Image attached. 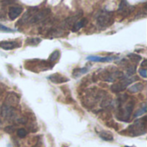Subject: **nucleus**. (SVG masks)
<instances>
[{"mask_svg": "<svg viewBox=\"0 0 147 147\" xmlns=\"http://www.w3.org/2000/svg\"><path fill=\"white\" fill-rule=\"evenodd\" d=\"M131 6L128 4V3L126 1V0H122L121 3H120V5H119V8H118V11L120 13H124V14H128L130 11H131Z\"/></svg>", "mask_w": 147, "mask_h": 147, "instance_id": "13", "label": "nucleus"}, {"mask_svg": "<svg viewBox=\"0 0 147 147\" xmlns=\"http://www.w3.org/2000/svg\"><path fill=\"white\" fill-rule=\"evenodd\" d=\"M82 14H79V15H76V16H71V17H69V18H67V19H65L64 22H63V23H62V28H71V26H73L74 25V23L77 22V21H78V18L80 17V16H81Z\"/></svg>", "mask_w": 147, "mask_h": 147, "instance_id": "12", "label": "nucleus"}, {"mask_svg": "<svg viewBox=\"0 0 147 147\" xmlns=\"http://www.w3.org/2000/svg\"><path fill=\"white\" fill-rule=\"evenodd\" d=\"M18 101H19V97L17 96V95H16L15 93H10L6 97V100H5L4 104L8 105L9 107H13L14 108V105L13 104H17Z\"/></svg>", "mask_w": 147, "mask_h": 147, "instance_id": "11", "label": "nucleus"}, {"mask_svg": "<svg viewBox=\"0 0 147 147\" xmlns=\"http://www.w3.org/2000/svg\"><path fill=\"white\" fill-rule=\"evenodd\" d=\"M134 102L133 101L131 102H128L127 103V105L123 108V109H120V115H119V119L123 121H127L129 120L131 115H132V112H133V109H134Z\"/></svg>", "mask_w": 147, "mask_h": 147, "instance_id": "4", "label": "nucleus"}, {"mask_svg": "<svg viewBox=\"0 0 147 147\" xmlns=\"http://www.w3.org/2000/svg\"><path fill=\"white\" fill-rule=\"evenodd\" d=\"M146 109H147L146 106L145 105L143 109H139V110H138V111L135 113L134 116H135V117H138V116H140V115H144L145 113H146Z\"/></svg>", "mask_w": 147, "mask_h": 147, "instance_id": "23", "label": "nucleus"}, {"mask_svg": "<svg viewBox=\"0 0 147 147\" xmlns=\"http://www.w3.org/2000/svg\"><path fill=\"white\" fill-rule=\"evenodd\" d=\"M99 136L103 140H106V141H111V140H114V136L109 132H102V133L99 134Z\"/></svg>", "mask_w": 147, "mask_h": 147, "instance_id": "16", "label": "nucleus"}, {"mask_svg": "<svg viewBox=\"0 0 147 147\" xmlns=\"http://www.w3.org/2000/svg\"><path fill=\"white\" fill-rule=\"evenodd\" d=\"M50 13H51L50 9H43L41 10H39L29 19L28 23L34 24V23H38L41 21H44L47 19V17L49 16Z\"/></svg>", "mask_w": 147, "mask_h": 147, "instance_id": "3", "label": "nucleus"}, {"mask_svg": "<svg viewBox=\"0 0 147 147\" xmlns=\"http://www.w3.org/2000/svg\"><path fill=\"white\" fill-rule=\"evenodd\" d=\"M59 57V52L58 50H56L51 53V55L49 57V60L50 61H55L56 59H58Z\"/></svg>", "mask_w": 147, "mask_h": 147, "instance_id": "19", "label": "nucleus"}, {"mask_svg": "<svg viewBox=\"0 0 147 147\" xmlns=\"http://www.w3.org/2000/svg\"><path fill=\"white\" fill-rule=\"evenodd\" d=\"M115 57H99V56H89L86 58L87 60H91L93 62H109L116 59Z\"/></svg>", "mask_w": 147, "mask_h": 147, "instance_id": "10", "label": "nucleus"}, {"mask_svg": "<svg viewBox=\"0 0 147 147\" xmlns=\"http://www.w3.org/2000/svg\"><path fill=\"white\" fill-rule=\"evenodd\" d=\"M0 31L1 32H4V33H14L16 30L11 29V28H8V27H6V26H4V25L0 23Z\"/></svg>", "mask_w": 147, "mask_h": 147, "instance_id": "20", "label": "nucleus"}, {"mask_svg": "<svg viewBox=\"0 0 147 147\" xmlns=\"http://www.w3.org/2000/svg\"><path fill=\"white\" fill-rule=\"evenodd\" d=\"M27 134L28 133H27V131L24 128H20V129L17 130V135H18L19 138H24V137H26Z\"/></svg>", "mask_w": 147, "mask_h": 147, "instance_id": "22", "label": "nucleus"}, {"mask_svg": "<svg viewBox=\"0 0 147 147\" xmlns=\"http://www.w3.org/2000/svg\"><path fill=\"white\" fill-rule=\"evenodd\" d=\"M127 57L132 60V61H134V62H135V63H138L139 61H140L141 60V56L140 55H138V54H134V53H130V54H128L127 55Z\"/></svg>", "mask_w": 147, "mask_h": 147, "instance_id": "18", "label": "nucleus"}, {"mask_svg": "<svg viewBox=\"0 0 147 147\" xmlns=\"http://www.w3.org/2000/svg\"><path fill=\"white\" fill-rule=\"evenodd\" d=\"M2 116H3L7 120H13L16 117L15 109L13 107H9L6 104H3L2 108Z\"/></svg>", "mask_w": 147, "mask_h": 147, "instance_id": "5", "label": "nucleus"}, {"mask_svg": "<svg viewBox=\"0 0 147 147\" xmlns=\"http://www.w3.org/2000/svg\"><path fill=\"white\" fill-rule=\"evenodd\" d=\"M89 71V69L88 68H81V69H78V74L76 75V77H80L81 74H85Z\"/></svg>", "mask_w": 147, "mask_h": 147, "instance_id": "24", "label": "nucleus"}, {"mask_svg": "<svg viewBox=\"0 0 147 147\" xmlns=\"http://www.w3.org/2000/svg\"><path fill=\"white\" fill-rule=\"evenodd\" d=\"M48 79L53 83V84H63L65 82H68L69 79L66 78L65 77L60 75V74H58V73H55V74H53V75H50L48 77Z\"/></svg>", "mask_w": 147, "mask_h": 147, "instance_id": "8", "label": "nucleus"}, {"mask_svg": "<svg viewBox=\"0 0 147 147\" xmlns=\"http://www.w3.org/2000/svg\"><path fill=\"white\" fill-rule=\"evenodd\" d=\"M15 2V0H3L2 1V4L3 5H9V4H11Z\"/></svg>", "mask_w": 147, "mask_h": 147, "instance_id": "29", "label": "nucleus"}, {"mask_svg": "<svg viewBox=\"0 0 147 147\" xmlns=\"http://www.w3.org/2000/svg\"><path fill=\"white\" fill-rule=\"evenodd\" d=\"M144 89V84L142 83H137L132 85L130 88H128V91L131 93H137L141 91Z\"/></svg>", "mask_w": 147, "mask_h": 147, "instance_id": "14", "label": "nucleus"}, {"mask_svg": "<svg viewBox=\"0 0 147 147\" xmlns=\"http://www.w3.org/2000/svg\"><path fill=\"white\" fill-rule=\"evenodd\" d=\"M146 63H147L146 59H145V60H144V61H143V62L141 63V65H141V66H142L143 68H145V67L146 66Z\"/></svg>", "mask_w": 147, "mask_h": 147, "instance_id": "30", "label": "nucleus"}, {"mask_svg": "<svg viewBox=\"0 0 147 147\" xmlns=\"http://www.w3.org/2000/svg\"><path fill=\"white\" fill-rule=\"evenodd\" d=\"M21 45L18 44L16 41H7V40L0 41V47L4 50H12L16 47H19Z\"/></svg>", "mask_w": 147, "mask_h": 147, "instance_id": "9", "label": "nucleus"}, {"mask_svg": "<svg viewBox=\"0 0 147 147\" xmlns=\"http://www.w3.org/2000/svg\"><path fill=\"white\" fill-rule=\"evenodd\" d=\"M38 11V9L36 8V7H33V8H30V9H28L26 12H25V14L23 15V16L21 18V20L19 21V24H23V23H25V22H28V21H29V19L36 13Z\"/></svg>", "mask_w": 147, "mask_h": 147, "instance_id": "6", "label": "nucleus"}, {"mask_svg": "<svg viewBox=\"0 0 147 147\" xmlns=\"http://www.w3.org/2000/svg\"><path fill=\"white\" fill-rule=\"evenodd\" d=\"M27 121H28V119L26 117H22V118H20V119L17 120V122L19 124H26Z\"/></svg>", "mask_w": 147, "mask_h": 147, "instance_id": "28", "label": "nucleus"}, {"mask_svg": "<svg viewBox=\"0 0 147 147\" xmlns=\"http://www.w3.org/2000/svg\"><path fill=\"white\" fill-rule=\"evenodd\" d=\"M127 71L128 75H134V74L135 73V71H136L135 66H129V67L127 68Z\"/></svg>", "mask_w": 147, "mask_h": 147, "instance_id": "25", "label": "nucleus"}, {"mask_svg": "<svg viewBox=\"0 0 147 147\" xmlns=\"http://www.w3.org/2000/svg\"><path fill=\"white\" fill-rule=\"evenodd\" d=\"M112 21H113L112 14L111 12H108V11L102 12L96 17V22L100 28H107L112 23Z\"/></svg>", "mask_w": 147, "mask_h": 147, "instance_id": "2", "label": "nucleus"}, {"mask_svg": "<svg viewBox=\"0 0 147 147\" xmlns=\"http://www.w3.org/2000/svg\"><path fill=\"white\" fill-rule=\"evenodd\" d=\"M146 118L144 117L140 120H137L128 127L129 133L133 136H139L144 134L146 133Z\"/></svg>", "mask_w": 147, "mask_h": 147, "instance_id": "1", "label": "nucleus"}, {"mask_svg": "<svg viewBox=\"0 0 147 147\" xmlns=\"http://www.w3.org/2000/svg\"><path fill=\"white\" fill-rule=\"evenodd\" d=\"M4 131L8 134H12L15 131V127L13 126H8L4 128Z\"/></svg>", "mask_w": 147, "mask_h": 147, "instance_id": "26", "label": "nucleus"}, {"mask_svg": "<svg viewBox=\"0 0 147 147\" xmlns=\"http://www.w3.org/2000/svg\"><path fill=\"white\" fill-rule=\"evenodd\" d=\"M125 147H130V146H125Z\"/></svg>", "mask_w": 147, "mask_h": 147, "instance_id": "31", "label": "nucleus"}, {"mask_svg": "<svg viewBox=\"0 0 147 147\" xmlns=\"http://www.w3.org/2000/svg\"><path fill=\"white\" fill-rule=\"evenodd\" d=\"M140 76H141V77H143L144 78H146L147 77L146 69H145V68L140 69Z\"/></svg>", "mask_w": 147, "mask_h": 147, "instance_id": "27", "label": "nucleus"}, {"mask_svg": "<svg viewBox=\"0 0 147 147\" xmlns=\"http://www.w3.org/2000/svg\"><path fill=\"white\" fill-rule=\"evenodd\" d=\"M110 89H111V90H112L113 92H115V93L120 92V91H122V90H125V88H124L123 85L121 84V82L118 83V84H114L110 87Z\"/></svg>", "mask_w": 147, "mask_h": 147, "instance_id": "17", "label": "nucleus"}, {"mask_svg": "<svg viewBox=\"0 0 147 147\" xmlns=\"http://www.w3.org/2000/svg\"><path fill=\"white\" fill-rule=\"evenodd\" d=\"M41 41V40L40 38H31V39H28L27 40V42L30 45H38L40 42Z\"/></svg>", "mask_w": 147, "mask_h": 147, "instance_id": "21", "label": "nucleus"}, {"mask_svg": "<svg viewBox=\"0 0 147 147\" xmlns=\"http://www.w3.org/2000/svg\"><path fill=\"white\" fill-rule=\"evenodd\" d=\"M22 12V8L21 6H12L9 7L8 16L10 20H15L16 19Z\"/></svg>", "mask_w": 147, "mask_h": 147, "instance_id": "7", "label": "nucleus"}, {"mask_svg": "<svg viewBox=\"0 0 147 147\" xmlns=\"http://www.w3.org/2000/svg\"><path fill=\"white\" fill-rule=\"evenodd\" d=\"M85 23H86V19H85V18H83V19H81V20H79V21H77V22L74 23V25L72 26V31H73V32L78 31L79 29H81V28L85 25Z\"/></svg>", "mask_w": 147, "mask_h": 147, "instance_id": "15", "label": "nucleus"}]
</instances>
